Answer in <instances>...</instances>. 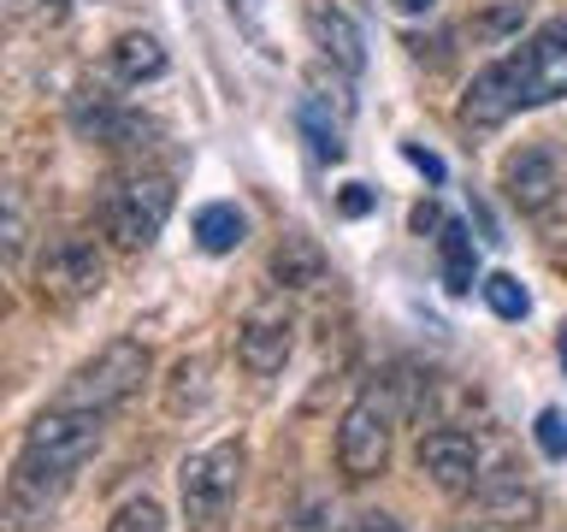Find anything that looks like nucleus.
<instances>
[{
    "mask_svg": "<svg viewBox=\"0 0 567 532\" xmlns=\"http://www.w3.org/2000/svg\"><path fill=\"white\" fill-rule=\"evenodd\" d=\"M567 95V24L538 30L520 53L485 65L461 95V124L467 131H496L508 124L520 106H544Z\"/></svg>",
    "mask_w": 567,
    "mask_h": 532,
    "instance_id": "obj_1",
    "label": "nucleus"
},
{
    "mask_svg": "<svg viewBox=\"0 0 567 532\" xmlns=\"http://www.w3.org/2000/svg\"><path fill=\"white\" fill-rule=\"evenodd\" d=\"M101 443V408H65L53 402L30 420L24 432V450H18V468H12V509H48L53 497L65 491V479L95 456Z\"/></svg>",
    "mask_w": 567,
    "mask_h": 532,
    "instance_id": "obj_2",
    "label": "nucleus"
},
{
    "mask_svg": "<svg viewBox=\"0 0 567 532\" xmlns=\"http://www.w3.org/2000/svg\"><path fill=\"white\" fill-rule=\"evenodd\" d=\"M243 468H248V450H243V443H230V438L184 461V473H177V497H184V521L195 532H219V521L230 514V503H237Z\"/></svg>",
    "mask_w": 567,
    "mask_h": 532,
    "instance_id": "obj_3",
    "label": "nucleus"
},
{
    "mask_svg": "<svg viewBox=\"0 0 567 532\" xmlns=\"http://www.w3.org/2000/svg\"><path fill=\"white\" fill-rule=\"evenodd\" d=\"M172 219V177L166 172H131L101 195V225L118 248H148Z\"/></svg>",
    "mask_w": 567,
    "mask_h": 532,
    "instance_id": "obj_4",
    "label": "nucleus"
},
{
    "mask_svg": "<svg viewBox=\"0 0 567 532\" xmlns=\"http://www.w3.org/2000/svg\"><path fill=\"white\" fill-rule=\"evenodd\" d=\"M142 379H148V349H142L136 337H113L95 361H83L65 379L60 402L65 408H101V415H106V408H118L124 397H136Z\"/></svg>",
    "mask_w": 567,
    "mask_h": 532,
    "instance_id": "obj_5",
    "label": "nucleus"
},
{
    "mask_svg": "<svg viewBox=\"0 0 567 532\" xmlns=\"http://www.w3.org/2000/svg\"><path fill=\"white\" fill-rule=\"evenodd\" d=\"M384 461H390V408L379 390H361L343 408V426H337V468H343V479H372L384 473Z\"/></svg>",
    "mask_w": 567,
    "mask_h": 532,
    "instance_id": "obj_6",
    "label": "nucleus"
},
{
    "mask_svg": "<svg viewBox=\"0 0 567 532\" xmlns=\"http://www.w3.org/2000/svg\"><path fill=\"white\" fill-rule=\"evenodd\" d=\"M290 349H296V314L278 308V301H266V308H255V314L237 326V361L255 372V379H272V372H284Z\"/></svg>",
    "mask_w": 567,
    "mask_h": 532,
    "instance_id": "obj_7",
    "label": "nucleus"
},
{
    "mask_svg": "<svg viewBox=\"0 0 567 532\" xmlns=\"http://www.w3.org/2000/svg\"><path fill=\"white\" fill-rule=\"evenodd\" d=\"M101 255H95V243L89 237H53L48 243V255H42V296L53 301H89V296H101Z\"/></svg>",
    "mask_w": 567,
    "mask_h": 532,
    "instance_id": "obj_8",
    "label": "nucleus"
},
{
    "mask_svg": "<svg viewBox=\"0 0 567 532\" xmlns=\"http://www.w3.org/2000/svg\"><path fill=\"white\" fill-rule=\"evenodd\" d=\"M420 468L450 497H473L485 485V479H478V443H473V432H455V426H437V432L420 438Z\"/></svg>",
    "mask_w": 567,
    "mask_h": 532,
    "instance_id": "obj_9",
    "label": "nucleus"
},
{
    "mask_svg": "<svg viewBox=\"0 0 567 532\" xmlns=\"http://www.w3.org/2000/svg\"><path fill=\"white\" fill-rule=\"evenodd\" d=\"M301 18H308L313 48L326 53L337 71L361 78V71H367V42H361V30H354V18H349L343 7H331V0H308V7H301Z\"/></svg>",
    "mask_w": 567,
    "mask_h": 532,
    "instance_id": "obj_10",
    "label": "nucleus"
},
{
    "mask_svg": "<svg viewBox=\"0 0 567 532\" xmlns=\"http://www.w3.org/2000/svg\"><path fill=\"white\" fill-rule=\"evenodd\" d=\"M503 190H508V202L520 207V213H544L549 202L561 195V166H556V154L544 149V142H532V149H520L503 166Z\"/></svg>",
    "mask_w": 567,
    "mask_h": 532,
    "instance_id": "obj_11",
    "label": "nucleus"
},
{
    "mask_svg": "<svg viewBox=\"0 0 567 532\" xmlns=\"http://www.w3.org/2000/svg\"><path fill=\"white\" fill-rule=\"evenodd\" d=\"M71 131L89 136V142H113V149H131L124 136H136L142 119L124 113V106L106 95V89H78V95H71Z\"/></svg>",
    "mask_w": 567,
    "mask_h": 532,
    "instance_id": "obj_12",
    "label": "nucleus"
},
{
    "mask_svg": "<svg viewBox=\"0 0 567 532\" xmlns=\"http://www.w3.org/2000/svg\"><path fill=\"white\" fill-rule=\"evenodd\" d=\"M272 284L278 290H313V284H326V255H319V243L290 231V237L272 248Z\"/></svg>",
    "mask_w": 567,
    "mask_h": 532,
    "instance_id": "obj_13",
    "label": "nucleus"
},
{
    "mask_svg": "<svg viewBox=\"0 0 567 532\" xmlns=\"http://www.w3.org/2000/svg\"><path fill=\"white\" fill-rule=\"evenodd\" d=\"M296 131H301V142L313 149V160H326V166H337V160L349 154L343 119H331V101H326V95H301V101H296Z\"/></svg>",
    "mask_w": 567,
    "mask_h": 532,
    "instance_id": "obj_14",
    "label": "nucleus"
},
{
    "mask_svg": "<svg viewBox=\"0 0 567 532\" xmlns=\"http://www.w3.org/2000/svg\"><path fill=\"white\" fill-rule=\"evenodd\" d=\"M478 497H485V514L496 526H532L538 521V491H532L514 468H503L491 485H478Z\"/></svg>",
    "mask_w": 567,
    "mask_h": 532,
    "instance_id": "obj_15",
    "label": "nucleus"
},
{
    "mask_svg": "<svg viewBox=\"0 0 567 532\" xmlns=\"http://www.w3.org/2000/svg\"><path fill=\"white\" fill-rule=\"evenodd\" d=\"M113 78H118V83H131V89L154 83V78H166V48H159L154 35H142V30L118 35V42H113Z\"/></svg>",
    "mask_w": 567,
    "mask_h": 532,
    "instance_id": "obj_16",
    "label": "nucleus"
},
{
    "mask_svg": "<svg viewBox=\"0 0 567 532\" xmlns=\"http://www.w3.org/2000/svg\"><path fill=\"white\" fill-rule=\"evenodd\" d=\"M248 237V219L237 202H207L202 213H195V243L207 248V255H230V248H243Z\"/></svg>",
    "mask_w": 567,
    "mask_h": 532,
    "instance_id": "obj_17",
    "label": "nucleus"
},
{
    "mask_svg": "<svg viewBox=\"0 0 567 532\" xmlns=\"http://www.w3.org/2000/svg\"><path fill=\"white\" fill-rule=\"evenodd\" d=\"M437 266H443V284H450V296H467L473 290V237L467 225L450 219L437 231Z\"/></svg>",
    "mask_w": 567,
    "mask_h": 532,
    "instance_id": "obj_18",
    "label": "nucleus"
},
{
    "mask_svg": "<svg viewBox=\"0 0 567 532\" xmlns=\"http://www.w3.org/2000/svg\"><path fill=\"white\" fill-rule=\"evenodd\" d=\"M526 12H532V0H496V7H485V12H473V42L478 48H496V42H508V35H520V24H526Z\"/></svg>",
    "mask_w": 567,
    "mask_h": 532,
    "instance_id": "obj_19",
    "label": "nucleus"
},
{
    "mask_svg": "<svg viewBox=\"0 0 567 532\" xmlns=\"http://www.w3.org/2000/svg\"><path fill=\"white\" fill-rule=\"evenodd\" d=\"M478 290H485V301H491L496 319H526V314H532V296H526V284L514 278V273H491Z\"/></svg>",
    "mask_w": 567,
    "mask_h": 532,
    "instance_id": "obj_20",
    "label": "nucleus"
},
{
    "mask_svg": "<svg viewBox=\"0 0 567 532\" xmlns=\"http://www.w3.org/2000/svg\"><path fill=\"white\" fill-rule=\"evenodd\" d=\"M106 532H166V509H159L154 497H131V503L113 514Z\"/></svg>",
    "mask_w": 567,
    "mask_h": 532,
    "instance_id": "obj_21",
    "label": "nucleus"
},
{
    "mask_svg": "<svg viewBox=\"0 0 567 532\" xmlns=\"http://www.w3.org/2000/svg\"><path fill=\"white\" fill-rule=\"evenodd\" d=\"M532 438H538V450L549 461H567V415H556V408H544L538 426H532Z\"/></svg>",
    "mask_w": 567,
    "mask_h": 532,
    "instance_id": "obj_22",
    "label": "nucleus"
},
{
    "mask_svg": "<svg viewBox=\"0 0 567 532\" xmlns=\"http://www.w3.org/2000/svg\"><path fill=\"white\" fill-rule=\"evenodd\" d=\"M284 532H331V509L319 503V497H308V503H301L290 521H284Z\"/></svg>",
    "mask_w": 567,
    "mask_h": 532,
    "instance_id": "obj_23",
    "label": "nucleus"
},
{
    "mask_svg": "<svg viewBox=\"0 0 567 532\" xmlns=\"http://www.w3.org/2000/svg\"><path fill=\"white\" fill-rule=\"evenodd\" d=\"M372 202H379V195H372L367 184H349L343 195H337V207H343L349 219H367V213H372Z\"/></svg>",
    "mask_w": 567,
    "mask_h": 532,
    "instance_id": "obj_24",
    "label": "nucleus"
},
{
    "mask_svg": "<svg viewBox=\"0 0 567 532\" xmlns=\"http://www.w3.org/2000/svg\"><path fill=\"white\" fill-rule=\"evenodd\" d=\"M402 154H408V166H420L432 184H443V160L432 154V149H420V142H402Z\"/></svg>",
    "mask_w": 567,
    "mask_h": 532,
    "instance_id": "obj_25",
    "label": "nucleus"
},
{
    "mask_svg": "<svg viewBox=\"0 0 567 532\" xmlns=\"http://www.w3.org/2000/svg\"><path fill=\"white\" fill-rule=\"evenodd\" d=\"M24 248V207H18V195H7V255Z\"/></svg>",
    "mask_w": 567,
    "mask_h": 532,
    "instance_id": "obj_26",
    "label": "nucleus"
},
{
    "mask_svg": "<svg viewBox=\"0 0 567 532\" xmlns=\"http://www.w3.org/2000/svg\"><path fill=\"white\" fill-rule=\"evenodd\" d=\"M354 532H402V521L384 509H367V514H354Z\"/></svg>",
    "mask_w": 567,
    "mask_h": 532,
    "instance_id": "obj_27",
    "label": "nucleus"
},
{
    "mask_svg": "<svg viewBox=\"0 0 567 532\" xmlns=\"http://www.w3.org/2000/svg\"><path fill=\"white\" fill-rule=\"evenodd\" d=\"M443 225H450V219H443L437 202H420L414 207V231H420V237H432V231H443Z\"/></svg>",
    "mask_w": 567,
    "mask_h": 532,
    "instance_id": "obj_28",
    "label": "nucleus"
},
{
    "mask_svg": "<svg viewBox=\"0 0 567 532\" xmlns=\"http://www.w3.org/2000/svg\"><path fill=\"white\" fill-rule=\"evenodd\" d=\"M12 7H18V12L30 7L35 18H42V24H60V18H65V0H12Z\"/></svg>",
    "mask_w": 567,
    "mask_h": 532,
    "instance_id": "obj_29",
    "label": "nucleus"
},
{
    "mask_svg": "<svg viewBox=\"0 0 567 532\" xmlns=\"http://www.w3.org/2000/svg\"><path fill=\"white\" fill-rule=\"evenodd\" d=\"M390 7H396V12H408V18H425V12L437 7V0H390Z\"/></svg>",
    "mask_w": 567,
    "mask_h": 532,
    "instance_id": "obj_30",
    "label": "nucleus"
},
{
    "mask_svg": "<svg viewBox=\"0 0 567 532\" xmlns=\"http://www.w3.org/2000/svg\"><path fill=\"white\" fill-rule=\"evenodd\" d=\"M556 349H561V367H567V326H561V344Z\"/></svg>",
    "mask_w": 567,
    "mask_h": 532,
    "instance_id": "obj_31",
    "label": "nucleus"
}]
</instances>
